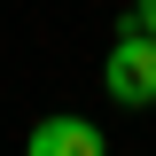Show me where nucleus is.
Listing matches in <instances>:
<instances>
[{
    "label": "nucleus",
    "instance_id": "f03ea898",
    "mask_svg": "<svg viewBox=\"0 0 156 156\" xmlns=\"http://www.w3.org/2000/svg\"><path fill=\"white\" fill-rule=\"evenodd\" d=\"M23 148L31 156H101V125H86V117H39L23 133Z\"/></svg>",
    "mask_w": 156,
    "mask_h": 156
},
{
    "label": "nucleus",
    "instance_id": "f257e3e1",
    "mask_svg": "<svg viewBox=\"0 0 156 156\" xmlns=\"http://www.w3.org/2000/svg\"><path fill=\"white\" fill-rule=\"evenodd\" d=\"M101 86H109V101H125V109H148L156 101V39H140V23H125V39L109 47Z\"/></svg>",
    "mask_w": 156,
    "mask_h": 156
},
{
    "label": "nucleus",
    "instance_id": "7ed1b4c3",
    "mask_svg": "<svg viewBox=\"0 0 156 156\" xmlns=\"http://www.w3.org/2000/svg\"><path fill=\"white\" fill-rule=\"evenodd\" d=\"M133 23H140V31L156 39V0H140V16H133Z\"/></svg>",
    "mask_w": 156,
    "mask_h": 156
}]
</instances>
